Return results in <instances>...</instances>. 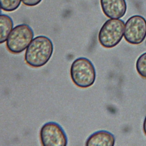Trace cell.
Returning <instances> with one entry per match:
<instances>
[{
	"label": "cell",
	"mask_w": 146,
	"mask_h": 146,
	"mask_svg": "<svg viewBox=\"0 0 146 146\" xmlns=\"http://www.w3.org/2000/svg\"><path fill=\"white\" fill-rule=\"evenodd\" d=\"M53 51L54 46L50 39L44 35L37 36L27 47L25 60L32 67H41L49 61Z\"/></svg>",
	"instance_id": "6da1fadb"
},
{
	"label": "cell",
	"mask_w": 146,
	"mask_h": 146,
	"mask_svg": "<svg viewBox=\"0 0 146 146\" xmlns=\"http://www.w3.org/2000/svg\"><path fill=\"white\" fill-rule=\"evenodd\" d=\"M70 76L72 82L77 87L86 88L94 84L96 79V71L90 60L80 57L72 63Z\"/></svg>",
	"instance_id": "7a4b0ae2"
},
{
	"label": "cell",
	"mask_w": 146,
	"mask_h": 146,
	"mask_svg": "<svg viewBox=\"0 0 146 146\" xmlns=\"http://www.w3.org/2000/svg\"><path fill=\"white\" fill-rule=\"evenodd\" d=\"M124 22L120 19H109L100 29L98 40L104 47H114L121 41L124 33Z\"/></svg>",
	"instance_id": "3957f363"
},
{
	"label": "cell",
	"mask_w": 146,
	"mask_h": 146,
	"mask_svg": "<svg viewBox=\"0 0 146 146\" xmlns=\"http://www.w3.org/2000/svg\"><path fill=\"white\" fill-rule=\"evenodd\" d=\"M33 37L34 32L30 26L25 23L18 25L10 33L6 47L13 54H19L27 48Z\"/></svg>",
	"instance_id": "277c9868"
},
{
	"label": "cell",
	"mask_w": 146,
	"mask_h": 146,
	"mask_svg": "<svg viewBox=\"0 0 146 146\" xmlns=\"http://www.w3.org/2000/svg\"><path fill=\"white\" fill-rule=\"evenodd\" d=\"M40 140L44 146H66L68 140L63 128L57 123H46L40 128Z\"/></svg>",
	"instance_id": "5b68a950"
},
{
	"label": "cell",
	"mask_w": 146,
	"mask_h": 146,
	"mask_svg": "<svg viewBox=\"0 0 146 146\" xmlns=\"http://www.w3.org/2000/svg\"><path fill=\"white\" fill-rule=\"evenodd\" d=\"M124 38L132 44L141 43L146 38V19L139 15L129 17L125 24Z\"/></svg>",
	"instance_id": "8992f818"
},
{
	"label": "cell",
	"mask_w": 146,
	"mask_h": 146,
	"mask_svg": "<svg viewBox=\"0 0 146 146\" xmlns=\"http://www.w3.org/2000/svg\"><path fill=\"white\" fill-rule=\"evenodd\" d=\"M104 15L111 19L122 18L127 11L125 0H100Z\"/></svg>",
	"instance_id": "52a82bcc"
},
{
	"label": "cell",
	"mask_w": 146,
	"mask_h": 146,
	"mask_svg": "<svg viewBox=\"0 0 146 146\" xmlns=\"http://www.w3.org/2000/svg\"><path fill=\"white\" fill-rule=\"evenodd\" d=\"M115 143L114 135L111 132L100 130L91 134L86 141L87 146H113Z\"/></svg>",
	"instance_id": "ba28073f"
},
{
	"label": "cell",
	"mask_w": 146,
	"mask_h": 146,
	"mask_svg": "<svg viewBox=\"0 0 146 146\" xmlns=\"http://www.w3.org/2000/svg\"><path fill=\"white\" fill-rule=\"evenodd\" d=\"M14 23L10 17L6 14L0 15V44L7 39L13 28Z\"/></svg>",
	"instance_id": "9c48e42d"
},
{
	"label": "cell",
	"mask_w": 146,
	"mask_h": 146,
	"mask_svg": "<svg viewBox=\"0 0 146 146\" xmlns=\"http://www.w3.org/2000/svg\"><path fill=\"white\" fill-rule=\"evenodd\" d=\"M22 0H0L1 9L7 12L15 10L21 5Z\"/></svg>",
	"instance_id": "30bf717a"
},
{
	"label": "cell",
	"mask_w": 146,
	"mask_h": 146,
	"mask_svg": "<svg viewBox=\"0 0 146 146\" xmlns=\"http://www.w3.org/2000/svg\"><path fill=\"white\" fill-rule=\"evenodd\" d=\"M136 68L137 73L144 78H146V52L142 54L137 59Z\"/></svg>",
	"instance_id": "8fae6325"
},
{
	"label": "cell",
	"mask_w": 146,
	"mask_h": 146,
	"mask_svg": "<svg viewBox=\"0 0 146 146\" xmlns=\"http://www.w3.org/2000/svg\"><path fill=\"white\" fill-rule=\"evenodd\" d=\"M23 3L28 6H35L38 5L42 0H22Z\"/></svg>",
	"instance_id": "7c38bea8"
},
{
	"label": "cell",
	"mask_w": 146,
	"mask_h": 146,
	"mask_svg": "<svg viewBox=\"0 0 146 146\" xmlns=\"http://www.w3.org/2000/svg\"><path fill=\"white\" fill-rule=\"evenodd\" d=\"M143 131L144 134L146 135V115L143 122Z\"/></svg>",
	"instance_id": "4fadbf2b"
},
{
	"label": "cell",
	"mask_w": 146,
	"mask_h": 146,
	"mask_svg": "<svg viewBox=\"0 0 146 146\" xmlns=\"http://www.w3.org/2000/svg\"><path fill=\"white\" fill-rule=\"evenodd\" d=\"M1 13V6H0V14Z\"/></svg>",
	"instance_id": "5bb4252c"
}]
</instances>
